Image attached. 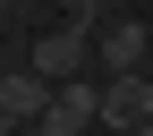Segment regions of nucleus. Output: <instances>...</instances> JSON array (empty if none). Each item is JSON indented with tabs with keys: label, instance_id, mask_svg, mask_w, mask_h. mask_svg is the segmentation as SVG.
I'll list each match as a JSON object with an SVG mask.
<instances>
[{
	"label": "nucleus",
	"instance_id": "obj_9",
	"mask_svg": "<svg viewBox=\"0 0 153 136\" xmlns=\"http://www.w3.org/2000/svg\"><path fill=\"white\" fill-rule=\"evenodd\" d=\"M0 128H9V119H0Z\"/></svg>",
	"mask_w": 153,
	"mask_h": 136
},
{
	"label": "nucleus",
	"instance_id": "obj_4",
	"mask_svg": "<svg viewBox=\"0 0 153 136\" xmlns=\"http://www.w3.org/2000/svg\"><path fill=\"white\" fill-rule=\"evenodd\" d=\"M102 128L111 136L153 128V85H145V77H111V85H102Z\"/></svg>",
	"mask_w": 153,
	"mask_h": 136
},
{
	"label": "nucleus",
	"instance_id": "obj_6",
	"mask_svg": "<svg viewBox=\"0 0 153 136\" xmlns=\"http://www.w3.org/2000/svg\"><path fill=\"white\" fill-rule=\"evenodd\" d=\"M145 85H153V60H145Z\"/></svg>",
	"mask_w": 153,
	"mask_h": 136
},
{
	"label": "nucleus",
	"instance_id": "obj_1",
	"mask_svg": "<svg viewBox=\"0 0 153 136\" xmlns=\"http://www.w3.org/2000/svg\"><path fill=\"white\" fill-rule=\"evenodd\" d=\"M94 60H102V77H145V60H153V26H136V17H102Z\"/></svg>",
	"mask_w": 153,
	"mask_h": 136
},
{
	"label": "nucleus",
	"instance_id": "obj_7",
	"mask_svg": "<svg viewBox=\"0 0 153 136\" xmlns=\"http://www.w3.org/2000/svg\"><path fill=\"white\" fill-rule=\"evenodd\" d=\"M0 17H9V0H0Z\"/></svg>",
	"mask_w": 153,
	"mask_h": 136
},
{
	"label": "nucleus",
	"instance_id": "obj_2",
	"mask_svg": "<svg viewBox=\"0 0 153 136\" xmlns=\"http://www.w3.org/2000/svg\"><path fill=\"white\" fill-rule=\"evenodd\" d=\"M102 119V85H85V77H68V85H51V111L34 119L26 136H85Z\"/></svg>",
	"mask_w": 153,
	"mask_h": 136
},
{
	"label": "nucleus",
	"instance_id": "obj_8",
	"mask_svg": "<svg viewBox=\"0 0 153 136\" xmlns=\"http://www.w3.org/2000/svg\"><path fill=\"white\" fill-rule=\"evenodd\" d=\"M136 136H153V128H136Z\"/></svg>",
	"mask_w": 153,
	"mask_h": 136
},
{
	"label": "nucleus",
	"instance_id": "obj_3",
	"mask_svg": "<svg viewBox=\"0 0 153 136\" xmlns=\"http://www.w3.org/2000/svg\"><path fill=\"white\" fill-rule=\"evenodd\" d=\"M85 60H94V34H85V26H60V34L34 43V77H51V85L85 77Z\"/></svg>",
	"mask_w": 153,
	"mask_h": 136
},
{
	"label": "nucleus",
	"instance_id": "obj_5",
	"mask_svg": "<svg viewBox=\"0 0 153 136\" xmlns=\"http://www.w3.org/2000/svg\"><path fill=\"white\" fill-rule=\"evenodd\" d=\"M51 111V77H34V68H17V77H0V119H9L17 136H26L34 119Z\"/></svg>",
	"mask_w": 153,
	"mask_h": 136
}]
</instances>
